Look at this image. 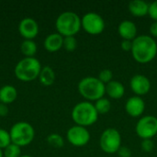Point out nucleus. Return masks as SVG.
<instances>
[{
    "label": "nucleus",
    "mask_w": 157,
    "mask_h": 157,
    "mask_svg": "<svg viewBox=\"0 0 157 157\" xmlns=\"http://www.w3.org/2000/svg\"><path fill=\"white\" fill-rule=\"evenodd\" d=\"M132 55L140 63H147L153 61L157 54V43L149 35L137 36L132 40Z\"/></svg>",
    "instance_id": "1"
},
{
    "label": "nucleus",
    "mask_w": 157,
    "mask_h": 157,
    "mask_svg": "<svg viewBox=\"0 0 157 157\" xmlns=\"http://www.w3.org/2000/svg\"><path fill=\"white\" fill-rule=\"evenodd\" d=\"M78 91L80 95L89 101H97L104 98L106 94V85L98 77L86 76L78 83Z\"/></svg>",
    "instance_id": "2"
},
{
    "label": "nucleus",
    "mask_w": 157,
    "mask_h": 157,
    "mask_svg": "<svg viewBox=\"0 0 157 157\" xmlns=\"http://www.w3.org/2000/svg\"><path fill=\"white\" fill-rule=\"evenodd\" d=\"M72 119L76 125L88 127L97 122L98 113L94 104L89 101H82L77 103L72 110Z\"/></svg>",
    "instance_id": "3"
},
{
    "label": "nucleus",
    "mask_w": 157,
    "mask_h": 157,
    "mask_svg": "<svg viewBox=\"0 0 157 157\" xmlns=\"http://www.w3.org/2000/svg\"><path fill=\"white\" fill-rule=\"evenodd\" d=\"M41 64L35 57H25L15 66L16 77L22 82H30L39 77L41 71Z\"/></svg>",
    "instance_id": "4"
},
{
    "label": "nucleus",
    "mask_w": 157,
    "mask_h": 157,
    "mask_svg": "<svg viewBox=\"0 0 157 157\" xmlns=\"http://www.w3.org/2000/svg\"><path fill=\"white\" fill-rule=\"evenodd\" d=\"M55 27L63 37L75 36L82 28L80 17L73 11L61 13L55 21Z\"/></svg>",
    "instance_id": "5"
},
{
    "label": "nucleus",
    "mask_w": 157,
    "mask_h": 157,
    "mask_svg": "<svg viewBox=\"0 0 157 157\" xmlns=\"http://www.w3.org/2000/svg\"><path fill=\"white\" fill-rule=\"evenodd\" d=\"M9 133L11 143L19 147L29 144L35 137L34 128L31 124L26 121H18L15 123L11 127Z\"/></svg>",
    "instance_id": "6"
},
{
    "label": "nucleus",
    "mask_w": 157,
    "mask_h": 157,
    "mask_svg": "<svg viewBox=\"0 0 157 157\" xmlns=\"http://www.w3.org/2000/svg\"><path fill=\"white\" fill-rule=\"evenodd\" d=\"M101 149L107 154H115L121 147V136L118 130L114 128L106 129L99 140Z\"/></svg>",
    "instance_id": "7"
},
{
    "label": "nucleus",
    "mask_w": 157,
    "mask_h": 157,
    "mask_svg": "<svg viewBox=\"0 0 157 157\" xmlns=\"http://www.w3.org/2000/svg\"><path fill=\"white\" fill-rule=\"evenodd\" d=\"M82 28L91 35H98L104 31L106 23L104 18L96 12H88L81 18Z\"/></svg>",
    "instance_id": "8"
},
{
    "label": "nucleus",
    "mask_w": 157,
    "mask_h": 157,
    "mask_svg": "<svg viewBox=\"0 0 157 157\" xmlns=\"http://www.w3.org/2000/svg\"><path fill=\"white\" fill-rule=\"evenodd\" d=\"M135 131L143 140L152 139L157 134V118L152 115L144 116L138 121Z\"/></svg>",
    "instance_id": "9"
},
{
    "label": "nucleus",
    "mask_w": 157,
    "mask_h": 157,
    "mask_svg": "<svg viewBox=\"0 0 157 157\" xmlns=\"http://www.w3.org/2000/svg\"><path fill=\"white\" fill-rule=\"evenodd\" d=\"M90 133L86 127L75 125L71 127L66 133V138L68 142L76 147L85 146L90 141Z\"/></svg>",
    "instance_id": "10"
},
{
    "label": "nucleus",
    "mask_w": 157,
    "mask_h": 157,
    "mask_svg": "<svg viewBox=\"0 0 157 157\" xmlns=\"http://www.w3.org/2000/svg\"><path fill=\"white\" fill-rule=\"evenodd\" d=\"M18 31L25 40H33L39 33V25L35 19L25 17L18 24Z\"/></svg>",
    "instance_id": "11"
},
{
    "label": "nucleus",
    "mask_w": 157,
    "mask_h": 157,
    "mask_svg": "<svg viewBox=\"0 0 157 157\" xmlns=\"http://www.w3.org/2000/svg\"><path fill=\"white\" fill-rule=\"evenodd\" d=\"M130 86L132 90L138 96L146 95L151 89V82L144 75H135L132 77Z\"/></svg>",
    "instance_id": "12"
},
{
    "label": "nucleus",
    "mask_w": 157,
    "mask_h": 157,
    "mask_svg": "<svg viewBox=\"0 0 157 157\" xmlns=\"http://www.w3.org/2000/svg\"><path fill=\"white\" fill-rule=\"evenodd\" d=\"M145 109V103L141 97H131L125 103L126 112L132 118H137L143 115Z\"/></svg>",
    "instance_id": "13"
},
{
    "label": "nucleus",
    "mask_w": 157,
    "mask_h": 157,
    "mask_svg": "<svg viewBox=\"0 0 157 157\" xmlns=\"http://www.w3.org/2000/svg\"><path fill=\"white\" fill-rule=\"evenodd\" d=\"M118 32L123 40H133L137 37V27L131 20H123L118 27Z\"/></svg>",
    "instance_id": "14"
},
{
    "label": "nucleus",
    "mask_w": 157,
    "mask_h": 157,
    "mask_svg": "<svg viewBox=\"0 0 157 157\" xmlns=\"http://www.w3.org/2000/svg\"><path fill=\"white\" fill-rule=\"evenodd\" d=\"M63 37L58 32L49 34L45 38L43 42L45 49L50 52H55L59 51L63 47Z\"/></svg>",
    "instance_id": "15"
},
{
    "label": "nucleus",
    "mask_w": 157,
    "mask_h": 157,
    "mask_svg": "<svg viewBox=\"0 0 157 157\" xmlns=\"http://www.w3.org/2000/svg\"><path fill=\"white\" fill-rule=\"evenodd\" d=\"M149 6L146 1L144 0H132L129 3L128 8L131 14L134 17H144L148 15L149 12Z\"/></svg>",
    "instance_id": "16"
},
{
    "label": "nucleus",
    "mask_w": 157,
    "mask_h": 157,
    "mask_svg": "<svg viewBox=\"0 0 157 157\" xmlns=\"http://www.w3.org/2000/svg\"><path fill=\"white\" fill-rule=\"evenodd\" d=\"M106 93L109 98L113 99H119L124 96L125 87L121 82L112 80L106 85Z\"/></svg>",
    "instance_id": "17"
},
{
    "label": "nucleus",
    "mask_w": 157,
    "mask_h": 157,
    "mask_svg": "<svg viewBox=\"0 0 157 157\" xmlns=\"http://www.w3.org/2000/svg\"><path fill=\"white\" fill-rule=\"evenodd\" d=\"M17 97V91L15 86L11 85L3 86L0 88V102L3 104H10L16 100Z\"/></svg>",
    "instance_id": "18"
},
{
    "label": "nucleus",
    "mask_w": 157,
    "mask_h": 157,
    "mask_svg": "<svg viewBox=\"0 0 157 157\" xmlns=\"http://www.w3.org/2000/svg\"><path fill=\"white\" fill-rule=\"evenodd\" d=\"M39 80L40 84H42L43 86H48L52 85L55 81V73L53 69L48 65L42 67L39 75Z\"/></svg>",
    "instance_id": "19"
},
{
    "label": "nucleus",
    "mask_w": 157,
    "mask_h": 157,
    "mask_svg": "<svg viewBox=\"0 0 157 157\" xmlns=\"http://www.w3.org/2000/svg\"><path fill=\"white\" fill-rule=\"evenodd\" d=\"M20 49L26 57H34L37 52V44L33 40H24L21 42Z\"/></svg>",
    "instance_id": "20"
},
{
    "label": "nucleus",
    "mask_w": 157,
    "mask_h": 157,
    "mask_svg": "<svg viewBox=\"0 0 157 157\" xmlns=\"http://www.w3.org/2000/svg\"><path fill=\"white\" fill-rule=\"evenodd\" d=\"M95 102L96 103L94 104V106L98 114H106L111 109V103H110L109 99H108L106 98H101Z\"/></svg>",
    "instance_id": "21"
},
{
    "label": "nucleus",
    "mask_w": 157,
    "mask_h": 157,
    "mask_svg": "<svg viewBox=\"0 0 157 157\" xmlns=\"http://www.w3.org/2000/svg\"><path fill=\"white\" fill-rule=\"evenodd\" d=\"M47 143L53 148H62L64 144V140L58 133H51L47 137Z\"/></svg>",
    "instance_id": "22"
},
{
    "label": "nucleus",
    "mask_w": 157,
    "mask_h": 157,
    "mask_svg": "<svg viewBox=\"0 0 157 157\" xmlns=\"http://www.w3.org/2000/svg\"><path fill=\"white\" fill-rule=\"evenodd\" d=\"M4 157H20L21 156V147L14 144H10L3 151Z\"/></svg>",
    "instance_id": "23"
},
{
    "label": "nucleus",
    "mask_w": 157,
    "mask_h": 157,
    "mask_svg": "<svg viewBox=\"0 0 157 157\" xmlns=\"http://www.w3.org/2000/svg\"><path fill=\"white\" fill-rule=\"evenodd\" d=\"M63 47L66 52H74L76 47H77V40L75 38V36H68V37H63Z\"/></svg>",
    "instance_id": "24"
},
{
    "label": "nucleus",
    "mask_w": 157,
    "mask_h": 157,
    "mask_svg": "<svg viewBox=\"0 0 157 157\" xmlns=\"http://www.w3.org/2000/svg\"><path fill=\"white\" fill-rule=\"evenodd\" d=\"M10 144H11V138H10L9 132L0 128V149L6 148Z\"/></svg>",
    "instance_id": "25"
},
{
    "label": "nucleus",
    "mask_w": 157,
    "mask_h": 157,
    "mask_svg": "<svg viewBox=\"0 0 157 157\" xmlns=\"http://www.w3.org/2000/svg\"><path fill=\"white\" fill-rule=\"evenodd\" d=\"M103 84L107 85L109 82H111L113 80V72L109 69H103L102 71H100V73L98 74V77Z\"/></svg>",
    "instance_id": "26"
},
{
    "label": "nucleus",
    "mask_w": 157,
    "mask_h": 157,
    "mask_svg": "<svg viewBox=\"0 0 157 157\" xmlns=\"http://www.w3.org/2000/svg\"><path fill=\"white\" fill-rule=\"evenodd\" d=\"M141 147H142V150H144L146 153H149V152H152L154 150L155 144L152 141V139H145V140L142 141Z\"/></svg>",
    "instance_id": "27"
},
{
    "label": "nucleus",
    "mask_w": 157,
    "mask_h": 157,
    "mask_svg": "<svg viewBox=\"0 0 157 157\" xmlns=\"http://www.w3.org/2000/svg\"><path fill=\"white\" fill-rule=\"evenodd\" d=\"M148 15L151 18H153L155 21H157V0L154 1L149 6V12Z\"/></svg>",
    "instance_id": "28"
},
{
    "label": "nucleus",
    "mask_w": 157,
    "mask_h": 157,
    "mask_svg": "<svg viewBox=\"0 0 157 157\" xmlns=\"http://www.w3.org/2000/svg\"><path fill=\"white\" fill-rule=\"evenodd\" d=\"M120 157H131L132 156V151L130 148L126 146H121L119 151L117 152Z\"/></svg>",
    "instance_id": "29"
},
{
    "label": "nucleus",
    "mask_w": 157,
    "mask_h": 157,
    "mask_svg": "<svg viewBox=\"0 0 157 157\" xmlns=\"http://www.w3.org/2000/svg\"><path fill=\"white\" fill-rule=\"evenodd\" d=\"M121 47L124 52H132V40H122L121 43Z\"/></svg>",
    "instance_id": "30"
},
{
    "label": "nucleus",
    "mask_w": 157,
    "mask_h": 157,
    "mask_svg": "<svg viewBox=\"0 0 157 157\" xmlns=\"http://www.w3.org/2000/svg\"><path fill=\"white\" fill-rule=\"evenodd\" d=\"M8 113V108L7 105L3 104L0 102V117H5Z\"/></svg>",
    "instance_id": "31"
},
{
    "label": "nucleus",
    "mask_w": 157,
    "mask_h": 157,
    "mask_svg": "<svg viewBox=\"0 0 157 157\" xmlns=\"http://www.w3.org/2000/svg\"><path fill=\"white\" fill-rule=\"evenodd\" d=\"M150 33L153 37L157 38V21H155L150 26Z\"/></svg>",
    "instance_id": "32"
},
{
    "label": "nucleus",
    "mask_w": 157,
    "mask_h": 157,
    "mask_svg": "<svg viewBox=\"0 0 157 157\" xmlns=\"http://www.w3.org/2000/svg\"><path fill=\"white\" fill-rule=\"evenodd\" d=\"M0 157H4V155H3V151H2V149H0Z\"/></svg>",
    "instance_id": "33"
},
{
    "label": "nucleus",
    "mask_w": 157,
    "mask_h": 157,
    "mask_svg": "<svg viewBox=\"0 0 157 157\" xmlns=\"http://www.w3.org/2000/svg\"><path fill=\"white\" fill-rule=\"evenodd\" d=\"M20 157H32V156H30V155H21Z\"/></svg>",
    "instance_id": "34"
}]
</instances>
